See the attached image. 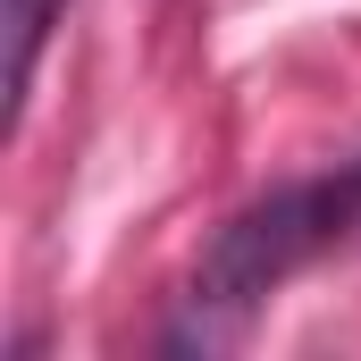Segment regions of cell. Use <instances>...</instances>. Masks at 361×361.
Here are the masks:
<instances>
[{"instance_id": "6da1fadb", "label": "cell", "mask_w": 361, "mask_h": 361, "mask_svg": "<svg viewBox=\"0 0 361 361\" xmlns=\"http://www.w3.org/2000/svg\"><path fill=\"white\" fill-rule=\"evenodd\" d=\"M353 244H361V160L328 169V177H294L277 193H261V202H244L202 244V261H193V277L177 294V328L160 345L169 353H219V345H235L252 328V311L286 277H302L328 252H353Z\"/></svg>"}, {"instance_id": "7a4b0ae2", "label": "cell", "mask_w": 361, "mask_h": 361, "mask_svg": "<svg viewBox=\"0 0 361 361\" xmlns=\"http://www.w3.org/2000/svg\"><path fill=\"white\" fill-rule=\"evenodd\" d=\"M8 8V101L25 109V85H34V59H42V34L68 0H0Z\"/></svg>"}]
</instances>
